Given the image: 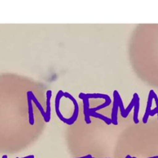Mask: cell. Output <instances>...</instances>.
I'll list each match as a JSON object with an SVG mask.
<instances>
[{"label":"cell","instance_id":"1","mask_svg":"<svg viewBox=\"0 0 158 158\" xmlns=\"http://www.w3.org/2000/svg\"><path fill=\"white\" fill-rule=\"evenodd\" d=\"M63 97H66L67 99H69V100L73 102V105H74V111H73V116L70 117V118L68 119V122H69L68 125H72L75 123L76 120H77V117H78V116H79L78 103H77V101L76 100V99L74 98V97H73L71 94H69V93L65 92L64 94H63Z\"/></svg>","mask_w":158,"mask_h":158},{"label":"cell","instance_id":"2","mask_svg":"<svg viewBox=\"0 0 158 158\" xmlns=\"http://www.w3.org/2000/svg\"><path fill=\"white\" fill-rule=\"evenodd\" d=\"M63 94H64V92H63V91H62V90H60L58 93H57L56 97V101H55L56 113V115L58 116L59 119H60V120H62V121H63V123H66V124L68 125V123H69V122H68V119L65 118V117H63V115H62V114H61V113H60V99H61L62 97H63Z\"/></svg>","mask_w":158,"mask_h":158},{"label":"cell","instance_id":"3","mask_svg":"<svg viewBox=\"0 0 158 158\" xmlns=\"http://www.w3.org/2000/svg\"><path fill=\"white\" fill-rule=\"evenodd\" d=\"M79 97L83 100V113H84V117H85V121H86V123L87 124H89L91 123V120L89 118V114H88V110L89 109V100L87 98L84 97V94L83 93H80V95H79Z\"/></svg>","mask_w":158,"mask_h":158},{"label":"cell","instance_id":"4","mask_svg":"<svg viewBox=\"0 0 158 158\" xmlns=\"http://www.w3.org/2000/svg\"><path fill=\"white\" fill-rule=\"evenodd\" d=\"M118 100H117V95H116V90L114 91V106L112 109V114H111V121L114 125H117V112H118Z\"/></svg>","mask_w":158,"mask_h":158},{"label":"cell","instance_id":"5","mask_svg":"<svg viewBox=\"0 0 158 158\" xmlns=\"http://www.w3.org/2000/svg\"><path fill=\"white\" fill-rule=\"evenodd\" d=\"M154 91L153 89H151L149 93V95H148V103H147V108L146 111H145L144 116L143 117V123H148V118L150 117V113L151 111V106H152V102H153V93Z\"/></svg>","mask_w":158,"mask_h":158},{"label":"cell","instance_id":"6","mask_svg":"<svg viewBox=\"0 0 158 158\" xmlns=\"http://www.w3.org/2000/svg\"><path fill=\"white\" fill-rule=\"evenodd\" d=\"M51 97H52V91L48 90L47 92H46V110L45 111V112H46V120H45V122H46V123H49V122L50 121Z\"/></svg>","mask_w":158,"mask_h":158},{"label":"cell","instance_id":"7","mask_svg":"<svg viewBox=\"0 0 158 158\" xmlns=\"http://www.w3.org/2000/svg\"><path fill=\"white\" fill-rule=\"evenodd\" d=\"M134 97L135 98V103H134V122L135 124L139 123V110H140V97L137 93L134 94Z\"/></svg>","mask_w":158,"mask_h":158},{"label":"cell","instance_id":"8","mask_svg":"<svg viewBox=\"0 0 158 158\" xmlns=\"http://www.w3.org/2000/svg\"><path fill=\"white\" fill-rule=\"evenodd\" d=\"M27 94L29 96V97H30V98H31V100H32V101L35 103V106H36V107L39 109L40 112L41 113V114H42V116H43V119H44V120H46V112H45V110H43V106H42V105L40 104V102L38 101V100H37V99L35 98V96H34V94H32V92H31V91H29V92H27Z\"/></svg>","mask_w":158,"mask_h":158},{"label":"cell","instance_id":"9","mask_svg":"<svg viewBox=\"0 0 158 158\" xmlns=\"http://www.w3.org/2000/svg\"><path fill=\"white\" fill-rule=\"evenodd\" d=\"M84 97L87 98L88 100L89 99H104L105 101H111L110 97L106 94H84Z\"/></svg>","mask_w":158,"mask_h":158},{"label":"cell","instance_id":"10","mask_svg":"<svg viewBox=\"0 0 158 158\" xmlns=\"http://www.w3.org/2000/svg\"><path fill=\"white\" fill-rule=\"evenodd\" d=\"M27 102H28V109H29V122L30 125L34 124V115H33V108H32V101L30 97L27 94Z\"/></svg>","mask_w":158,"mask_h":158},{"label":"cell","instance_id":"11","mask_svg":"<svg viewBox=\"0 0 158 158\" xmlns=\"http://www.w3.org/2000/svg\"><path fill=\"white\" fill-rule=\"evenodd\" d=\"M88 114H89V117H95V118H99V119H100V120H103V121H104L107 125H110L111 123H112L111 119L108 118V117H106L105 116L102 115V114H98V113L94 112V113H88Z\"/></svg>","mask_w":158,"mask_h":158},{"label":"cell","instance_id":"12","mask_svg":"<svg viewBox=\"0 0 158 158\" xmlns=\"http://www.w3.org/2000/svg\"><path fill=\"white\" fill-rule=\"evenodd\" d=\"M153 98H154V101L156 103V107L154 109L151 110V113H150V117H154L155 114H157L158 116V97L155 92L153 93Z\"/></svg>","mask_w":158,"mask_h":158},{"label":"cell","instance_id":"13","mask_svg":"<svg viewBox=\"0 0 158 158\" xmlns=\"http://www.w3.org/2000/svg\"><path fill=\"white\" fill-rule=\"evenodd\" d=\"M134 103H135V98H134V96H133L132 100H131V103H130V104L128 105L127 108L124 110V114H123V117H123V118H127V117L128 114H130V112H131V110H132L133 108H134Z\"/></svg>","mask_w":158,"mask_h":158},{"label":"cell","instance_id":"14","mask_svg":"<svg viewBox=\"0 0 158 158\" xmlns=\"http://www.w3.org/2000/svg\"><path fill=\"white\" fill-rule=\"evenodd\" d=\"M80 158H93L92 156L90 155V154H88V155L85 156V157H80Z\"/></svg>","mask_w":158,"mask_h":158},{"label":"cell","instance_id":"15","mask_svg":"<svg viewBox=\"0 0 158 158\" xmlns=\"http://www.w3.org/2000/svg\"><path fill=\"white\" fill-rule=\"evenodd\" d=\"M23 158H34V156L33 155H29V156H27V157H25Z\"/></svg>","mask_w":158,"mask_h":158},{"label":"cell","instance_id":"16","mask_svg":"<svg viewBox=\"0 0 158 158\" xmlns=\"http://www.w3.org/2000/svg\"><path fill=\"white\" fill-rule=\"evenodd\" d=\"M148 158H158V156H156V157H148Z\"/></svg>","mask_w":158,"mask_h":158}]
</instances>
